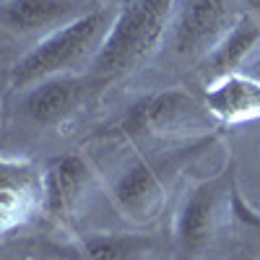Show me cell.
Here are the masks:
<instances>
[{
  "mask_svg": "<svg viewBox=\"0 0 260 260\" xmlns=\"http://www.w3.org/2000/svg\"><path fill=\"white\" fill-rule=\"evenodd\" d=\"M250 76L255 78V81H260V57L252 62V68H250Z\"/></svg>",
  "mask_w": 260,
  "mask_h": 260,
  "instance_id": "5bb4252c",
  "label": "cell"
},
{
  "mask_svg": "<svg viewBox=\"0 0 260 260\" xmlns=\"http://www.w3.org/2000/svg\"><path fill=\"white\" fill-rule=\"evenodd\" d=\"M86 11L78 0H6L3 3V24L11 31L31 34L62 29L81 18Z\"/></svg>",
  "mask_w": 260,
  "mask_h": 260,
  "instance_id": "30bf717a",
  "label": "cell"
},
{
  "mask_svg": "<svg viewBox=\"0 0 260 260\" xmlns=\"http://www.w3.org/2000/svg\"><path fill=\"white\" fill-rule=\"evenodd\" d=\"M99 3H115V0H99Z\"/></svg>",
  "mask_w": 260,
  "mask_h": 260,
  "instance_id": "2e32d148",
  "label": "cell"
},
{
  "mask_svg": "<svg viewBox=\"0 0 260 260\" xmlns=\"http://www.w3.org/2000/svg\"><path fill=\"white\" fill-rule=\"evenodd\" d=\"M115 16L117 13L110 11H89L73 24L52 31L11 68V86L21 89L29 83H39L73 71L86 57L94 60L115 24Z\"/></svg>",
  "mask_w": 260,
  "mask_h": 260,
  "instance_id": "7a4b0ae2",
  "label": "cell"
},
{
  "mask_svg": "<svg viewBox=\"0 0 260 260\" xmlns=\"http://www.w3.org/2000/svg\"><path fill=\"white\" fill-rule=\"evenodd\" d=\"M206 117L203 107L187 91L169 89L141 99L122 117L115 133L122 138H146V136H182L185 130H203Z\"/></svg>",
  "mask_w": 260,
  "mask_h": 260,
  "instance_id": "3957f363",
  "label": "cell"
},
{
  "mask_svg": "<svg viewBox=\"0 0 260 260\" xmlns=\"http://www.w3.org/2000/svg\"><path fill=\"white\" fill-rule=\"evenodd\" d=\"M187 154H175L159 161H138L115 185V203L122 213L136 221H151L161 211L167 198V182L180 169Z\"/></svg>",
  "mask_w": 260,
  "mask_h": 260,
  "instance_id": "5b68a950",
  "label": "cell"
},
{
  "mask_svg": "<svg viewBox=\"0 0 260 260\" xmlns=\"http://www.w3.org/2000/svg\"><path fill=\"white\" fill-rule=\"evenodd\" d=\"M89 182V167L81 156H62L45 172V211L55 219L71 216Z\"/></svg>",
  "mask_w": 260,
  "mask_h": 260,
  "instance_id": "8fae6325",
  "label": "cell"
},
{
  "mask_svg": "<svg viewBox=\"0 0 260 260\" xmlns=\"http://www.w3.org/2000/svg\"><path fill=\"white\" fill-rule=\"evenodd\" d=\"M257 45H260V26H257V21L250 18V16L237 18V24L219 42V47L206 57L208 76H213V78L232 76L255 52Z\"/></svg>",
  "mask_w": 260,
  "mask_h": 260,
  "instance_id": "7c38bea8",
  "label": "cell"
},
{
  "mask_svg": "<svg viewBox=\"0 0 260 260\" xmlns=\"http://www.w3.org/2000/svg\"><path fill=\"white\" fill-rule=\"evenodd\" d=\"M45 208V172L31 161L3 159L0 164V229L11 234Z\"/></svg>",
  "mask_w": 260,
  "mask_h": 260,
  "instance_id": "8992f818",
  "label": "cell"
},
{
  "mask_svg": "<svg viewBox=\"0 0 260 260\" xmlns=\"http://www.w3.org/2000/svg\"><path fill=\"white\" fill-rule=\"evenodd\" d=\"M180 0H125L102 50L91 60L94 86L130 73L156 50Z\"/></svg>",
  "mask_w": 260,
  "mask_h": 260,
  "instance_id": "6da1fadb",
  "label": "cell"
},
{
  "mask_svg": "<svg viewBox=\"0 0 260 260\" xmlns=\"http://www.w3.org/2000/svg\"><path fill=\"white\" fill-rule=\"evenodd\" d=\"M247 6H250V11L260 13V0H247Z\"/></svg>",
  "mask_w": 260,
  "mask_h": 260,
  "instance_id": "9a60e30c",
  "label": "cell"
},
{
  "mask_svg": "<svg viewBox=\"0 0 260 260\" xmlns=\"http://www.w3.org/2000/svg\"><path fill=\"white\" fill-rule=\"evenodd\" d=\"M229 0H180L172 21V50L185 60L208 57L229 34Z\"/></svg>",
  "mask_w": 260,
  "mask_h": 260,
  "instance_id": "277c9868",
  "label": "cell"
},
{
  "mask_svg": "<svg viewBox=\"0 0 260 260\" xmlns=\"http://www.w3.org/2000/svg\"><path fill=\"white\" fill-rule=\"evenodd\" d=\"M224 192V180H211L195 187L177 216V242L180 252L187 257L195 250H201L213 232L216 224V211H219V201Z\"/></svg>",
  "mask_w": 260,
  "mask_h": 260,
  "instance_id": "9c48e42d",
  "label": "cell"
},
{
  "mask_svg": "<svg viewBox=\"0 0 260 260\" xmlns=\"http://www.w3.org/2000/svg\"><path fill=\"white\" fill-rule=\"evenodd\" d=\"M146 247L138 237L122 234H96L83 242V260H133Z\"/></svg>",
  "mask_w": 260,
  "mask_h": 260,
  "instance_id": "4fadbf2b",
  "label": "cell"
},
{
  "mask_svg": "<svg viewBox=\"0 0 260 260\" xmlns=\"http://www.w3.org/2000/svg\"><path fill=\"white\" fill-rule=\"evenodd\" d=\"M89 89H94V81L86 76H52L47 81H39L34 89L24 96L21 102V112H24L31 122L39 125H52L62 120L65 115H71L76 107L86 99Z\"/></svg>",
  "mask_w": 260,
  "mask_h": 260,
  "instance_id": "52a82bcc",
  "label": "cell"
},
{
  "mask_svg": "<svg viewBox=\"0 0 260 260\" xmlns=\"http://www.w3.org/2000/svg\"><path fill=\"white\" fill-rule=\"evenodd\" d=\"M206 110L224 125L260 120V81L237 73L216 78L206 91Z\"/></svg>",
  "mask_w": 260,
  "mask_h": 260,
  "instance_id": "ba28073f",
  "label": "cell"
}]
</instances>
